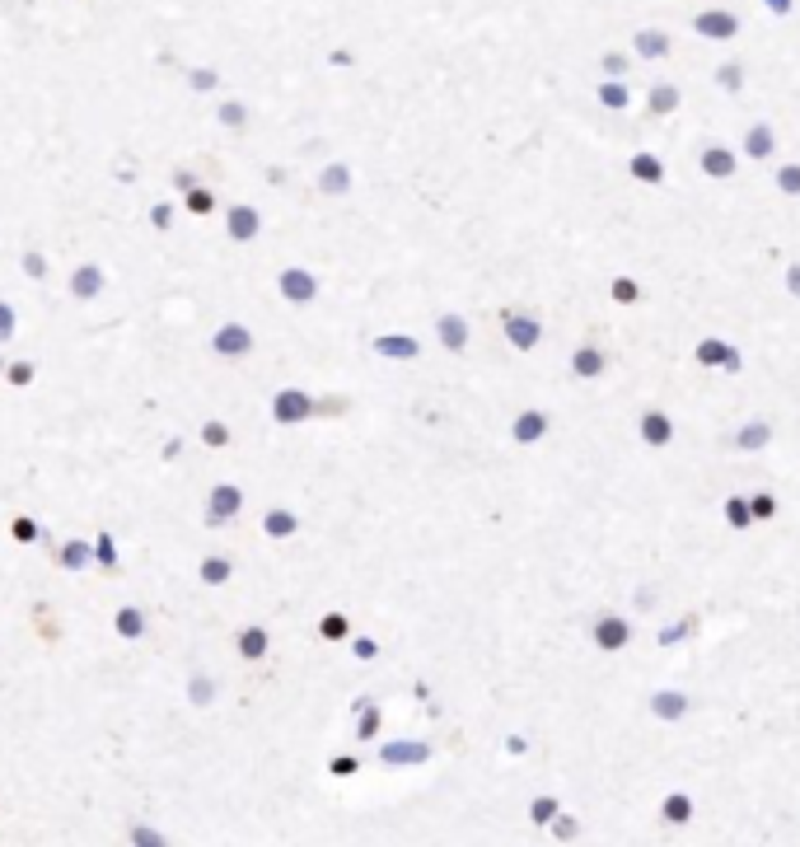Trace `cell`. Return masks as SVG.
<instances>
[{"mask_svg":"<svg viewBox=\"0 0 800 847\" xmlns=\"http://www.w3.org/2000/svg\"><path fill=\"white\" fill-rule=\"evenodd\" d=\"M609 365H613V356L604 352L599 342H581L576 352H571V375H576V379H604V375H609Z\"/></svg>","mask_w":800,"mask_h":847,"instance_id":"obj_11","label":"cell"},{"mask_svg":"<svg viewBox=\"0 0 800 847\" xmlns=\"http://www.w3.org/2000/svg\"><path fill=\"white\" fill-rule=\"evenodd\" d=\"M693 361L702 365V370H726V375H740V370H744L740 346H730L726 338H702V342H693Z\"/></svg>","mask_w":800,"mask_h":847,"instance_id":"obj_5","label":"cell"},{"mask_svg":"<svg viewBox=\"0 0 800 847\" xmlns=\"http://www.w3.org/2000/svg\"><path fill=\"white\" fill-rule=\"evenodd\" d=\"M14 333H19V314H14L10 300H0V346H10Z\"/></svg>","mask_w":800,"mask_h":847,"instance_id":"obj_51","label":"cell"},{"mask_svg":"<svg viewBox=\"0 0 800 847\" xmlns=\"http://www.w3.org/2000/svg\"><path fill=\"white\" fill-rule=\"evenodd\" d=\"M351 656H356V660H365V665H370V660L380 656V641H374V637H351Z\"/></svg>","mask_w":800,"mask_h":847,"instance_id":"obj_56","label":"cell"},{"mask_svg":"<svg viewBox=\"0 0 800 847\" xmlns=\"http://www.w3.org/2000/svg\"><path fill=\"white\" fill-rule=\"evenodd\" d=\"M127 847H132V843H127Z\"/></svg>","mask_w":800,"mask_h":847,"instance_id":"obj_63","label":"cell"},{"mask_svg":"<svg viewBox=\"0 0 800 847\" xmlns=\"http://www.w3.org/2000/svg\"><path fill=\"white\" fill-rule=\"evenodd\" d=\"M183 80L192 94H216L220 89V71L216 66H183Z\"/></svg>","mask_w":800,"mask_h":847,"instance_id":"obj_32","label":"cell"},{"mask_svg":"<svg viewBox=\"0 0 800 847\" xmlns=\"http://www.w3.org/2000/svg\"><path fill=\"white\" fill-rule=\"evenodd\" d=\"M192 188H202V178L192 169H173V192H192Z\"/></svg>","mask_w":800,"mask_h":847,"instance_id":"obj_57","label":"cell"},{"mask_svg":"<svg viewBox=\"0 0 800 847\" xmlns=\"http://www.w3.org/2000/svg\"><path fill=\"white\" fill-rule=\"evenodd\" d=\"M328 61H333V66H351V61H356V57H351V52H347V47H337V52H333V57H328Z\"/></svg>","mask_w":800,"mask_h":847,"instance_id":"obj_61","label":"cell"},{"mask_svg":"<svg viewBox=\"0 0 800 847\" xmlns=\"http://www.w3.org/2000/svg\"><path fill=\"white\" fill-rule=\"evenodd\" d=\"M712 80H716V89L740 94V89H744V66H740V61H721V66L712 71Z\"/></svg>","mask_w":800,"mask_h":847,"instance_id":"obj_38","label":"cell"},{"mask_svg":"<svg viewBox=\"0 0 800 847\" xmlns=\"http://www.w3.org/2000/svg\"><path fill=\"white\" fill-rule=\"evenodd\" d=\"M319 276L309 272V268H281L276 272V295H281L286 305H296V309H309V305H319Z\"/></svg>","mask_w":800,"mask_h":847,"instance_id":"obj_2","label":"cell"},{"mask_svg":"<svg viewBox=\"0 0 800 847\" xmlns=\"http://www.w3.org/2000/svg\"><path fill=\"white\" fill-rule=\"evenodd\" d=\"M374 735H380V707H361V711H356V740H374Z\"/></svg>","mask_w":800,"mask_h":847,"instance_id":"obj_47","label":"cell"},{"mask_svg":"<svg viewBox=\"0 0 800 847\" xmlns=\"http://www.w3.org/2000/svg\"><path fill=\"white\" fill-rule=\"evenodd\" d=\"M211 703H216V679L206 670L188 674V707H211Z\"/></svg>","mask_w":800,"mask_h":847,"instance_id":"obj_33","label":"cell"},{"mask_svg":"<svg viewBox=\"0 0 800 847\" xmlns=\"http://www.w3.org/2000/svg\"><path fill=\"white\" fill-rule=\"evenodd\" d=\"M57 567L61 571H89L94 567V539H66L57 548Z\"/></svg>","mask_w":800,"mask_h":847,"instance_id":"obj_26","label":"cell"},{"mask_svg":"<svg viewBox=\"0 0 800 847\" xmlns=\"http://www.w3.org/2000/svg\"><path fill=\"white\" fill-rule=\"evenodd\" d=\"M665 820H669V824H688V820H693V801H688L683 791L665 796Z\"/></svg>","mask_w":800,"mask_h":847,"instance_id":"obj_43","label":"cell"},{"mask_svg":"<svg viewBox=\"0 0 800 847\" xmlns=\"http://www.w3.org/2000/svg\"><path fill=\"white\" fill-rule=\"evenodd\" d=\"M693 633H697V618H693V613H683L679 623L660 627V633H656V641H660V646H679L683 637H693Z\"/></svg>","mask_w":800,"mask_h":847,"instance_id":"obj_42","label":"cell"},{"mask_svg":"<svg viewBox=\"0 0 800 847\" xmlns=\"http://www.w3.org/2000/svg\"><path fill=\"white\" fill-rule=\"evenodd\" d=\"M253 346H258V338L243 319H225L216 333H211V352L220 361H243V356H253Z\"/></svg>","mask_w":800,"mask_h":847,"instance_id":"obj_3","label":"cell"},{"mask_svg":"<svg viewBox=\"0 0 800 847\" xmlns=\"http://www.w3.org/2000/svg\"><path fill=\"white\" fill-rule=\"evenodd\" d=\"M314 188H319L323 197H351V188H356V174H351V164H342V159L323 164Z\"/></svg>","mask_w":800,"mask_h":847,"instance_id":"obj_21","label":"cell"},{"mask_svg":"<svg viewBox=\"0 0 800 847\" xmlns=\"http://www.w3.org/2000/svg\"><path fill=\"white\" fill-rule=\"evenodd\" d=\"M178 450H183V440L169 436V440H165V459H178Z\"/></svg>","mask_w":800,"mask_h":847,"instance_id":"obj_62","label":"cell"},{"mask_svg":"<svg viewBox=\"0 0 800 847\" xmlns=\"http://www.w3.org/2000/svg\"><path fill=\"white\" fill-rule=\"evenodd\" d=\"M267 412H272V426H309L314 422V393L309 389H276Z\"/></svg>","mask_w":800,"mask_h":847,"instance_id":"obj_1","label":"cell"},{"mask_svg":"<svg viewBox=\"0 0 800 847\" xmlns=\"http://www.w3.org/2000/svg\"><path fill=\"white\" fill-rule=\"evenodd\" d=\"M501 333L515 352H534V346L543 342V319L529 309H501Z\"/></svg>","mask_w":800,"mask_h":847,"instance_id":"obj_4","label":"cell"},{"mask_svg":"<svg viewBox=\"0 0 800 847\" xmlns=\"http://www.w3.org/2000/svg\"><path fill=\"white\" fill-rule=\"evenodd\" d=\"M599 66H604V80H627L632 57H627V52H604V57H599Z\"/></svg>","mask_w":800,"mask_h":847,"instance_id":"obj_50","label":"cell"},{"mask_svg":"<svg viewBox=\"0 0 800 847\" xmlns=\"http://www.w3.org/2000/svg\"><path fill=\"white\" fill-rule=\"evenodd\" d=\"M173 202H155L150 206V229H159V235H169V229H173Z\"/></svg>","mask_w":800,"mask_h":847,"instance_id":"obj_53","label":"cell"},{"mask_svg":"<svg viewBox=\"0 0 800 847\" xmlns=\"http://www.w3.org/2000/svg\"><path fill=\"white\" fill-rule=\"evenodd\" d=\"M183 206L192 215H216V192H211V188H192V192H183Z\"/></svg>","mask_w":800,"mask_h":847,"instance_id":"obj_44","label":"cell"},{"mask_svg":"<svg viewBox=\"0 0 800 847\" xmlns=\"http://www.w3.org/2000/svg\"><path fill=\"white\" fill-rule=\"evenodd\" d=\"M10 539L14 543H47V529L34 520V515H14V520H10Z\"/></svg>","mask_w":800,"mask_h":847,"instance_id":"obj_36","label":"cell"},{"mask_svg":"<svg viewBox=\"0 0 800 847\" xmlns=\"http://www.w3.org/2000/svg\"><path fill=\"white\" fill-rule=\"evenodd\" d=\"M118 567H122V553H118V539L108 534H94V571H104V576H118Z\"/></svg>","mask_w":800,"mask_h":847,"instance_id":"obj_30","label":"cell"},{"mask_svg":"<svg viewBox=\"0 0 800 847\" xmlns=\"http://www.w3.org/2000/svg\"><path fill=\"white\" fill-rule=\"evenodd\" d=\"M749 515H754V525H763V520H773V515H777V496L773 492H754V496H749Z\"/></svg>","mask_w":800,"mask_h":847,"instance_id":"obj_46","label":"cell"},{"mask_svg":"<svg viewBox=\"0 0 800 847\" xmlns=\"http://www.w3.org/2000/svg\"><path fill=\"white\" fill-rule=\"evenodd\" d=\"M773 422L767 417H754V422H744V426H735V436H730V450L735 455H758V450H767L773 445Z\"/></svg>","mask_w":800,"mask_h":847,"instance_id":"obj_13","label":"cell"},{"mask_svg":"<svg viewBox=\"0 0 800 847\" xmlns=\"http://www.w3.org/2000/svg\"><path fill=\"white\" fill-rule=\"evenodd\" d=\"M679 104H683V89L669 85V80H660V85L646 89V113H650V118H674Z\"/></svg>","mask_w":800,"mask_h":847,"instance_id":"obj_25","label":"cell"},{"mask_svg":"<svg viewBox=\"0 0 800 847\" xmlns=\"http://www.w3.org/2000/svg\"><path fill=\"white\" fill-rule=\"evenodd\" d=\"M296 534H300L296 506H267L263 510V539H296Z\"/></svg>","mask_w":800,"mask_h":847,"instance_id":"obj_20","label":"cell"},{"mask_svg":"<svg viewBox=\"0 0 800 847\" xmlns=\"http://www.w3.org/2000/svg\"><path fill=\"white\" fill-rule=\"evenodd\" d=\"M632 52L646 57V61H660V57L674 52V38H669L665 28H636L632 33Z\"/></svg>","mask_w":800,"mask_h":847,"instance_id":"obj_24","label":"cell"},{"mask_svg":"<svg viewBox=\"0 0 800 847\" xmlns=\"http://www.w3.org/2000/svg\"><path fill=\"white\" fill-rule=\"evenodd\" d=\"M636 431H642V445H650V450H669V445H674V417L660 408H646Z\"/></svg>","mask_w":800,"mask_h":847,"instance_id":"obj_14","label":"cell"},{"mask_svg":"<svg viewBox=\"0 0 800 847\" xmlns=\"http://www.w3.org/2000/svg\"><path fill=\"white\" fill-rule=\"evenodd\" d=\"M693 33L697 38H707V43H730V38H740V14H730V10H697L693 14Z\"/></svg>","mask_w":800,"mask_h":847,"instance_id":"obj_9","label":"cell"},{"mask_svg":"<svg viewBox=\"0 0 800 847\" xmlns=\"http://www.w3.org/2000/svg\"><path fill=\"white\" fill-rule=\"evenodd\" d=\"M263 235V206L253 202H230L225 206V239L230 244H253Z\"/></svg>","mask_w":800,"mask_h":847,"instance_id":"obj_6","label":"cell"},{"mask_svg":"<svg viewBox=\"0 0 800 847\" xmlns=\"http://www.w3.org/2000/svg\"><path fill=\"white\" fill-rule=\"evenodd\" d=\"M763 10L773 14V19H787V14L796 10V0H763Z\"/></svg>","mask_w":800,"mask_h":847,"instance_id":"obj_58","label":"cell"},{"mask_svg":"<svg viewBox=\"0 0 800 847\" xmlns=\"http://www.w3.org/2000/svg\"><path fill=\"white\" fill-rule=\"evenodd\" d=\"M468 338H473V328L464 314H435V342L445 346L450 356H464L468 352Z\"/></svg>","mask_w":800,"mask_h":847,"instance_id":"obj_12","label":"cell"},{"mask_svg":"<svg viewBox=\"0 0 800 847\" xmlns=\"http://www.w3.org/2000/svg\"><path fill=\"white\" fill-rule=\"evenodd\" d=\"M112 633H118L122 641H141V637H150V613L136 609V604H122L118 613H112Z\"/></svg>","mask_w":800,"mask_h":847,"instance_id":"obj_22","label":"cell"},{"mask_svg":"<svg viewBox=\"0 0 800 847\" xmlns=\"http://www.w3.org/2000/svg\"><path fill=\"white\" fill-rule=\"evenodd\" d=\"M342 412H347V398H319L314 393V422L319 417H342Z\"/></svg>","mask_w":800,"mask_h":847,"instance_id":"obj_55","label":"cell"},{"mask_svg":"<svg viewBox=\"0 0 800 847\" xmlns=\"http://www.w3.org/2000/svg\"><path fill=\"white\" fill-rule=\"evenodd\" d=\"M370 352L374 356H384V361H417L421 356V342L412 333H380L370 342Z\"/></svg>","mask_w":800,"mask_h":847,"instance_id":"obj_19","label":"cell"},{"mask_svg":"<svg viewBox=\"0 0 800 847\" xmlns=\"http://www.w3.org/2000/svg\"><path fill=\"white\" fill-rule=\"evenodd\" d=\"M0 375H5L10 389H28L38 379V361H5V370H0Z\"/></svg>","mask_w":800,"mask_h":847,"instance_id":"obj_37","label":"cell"},{"mask_svg":"<svg viewBox=\"0 0 800 847\" xmlns=\"http://www.w3.org/2000/svg\"><path fill=\"white\" fill-rule=\"evenodd\" d=\"M697 169L707 174V178H716V183H726V178H735V169H740V159H735V151H730V145L712 141V145H702V151H697Z\"/></svg>","mask_w":800,"mask_h":847,"instance_id":"obj_15","label":"cell"},{"mask_svg":"<svg viewBox=\"0 0 800 847\" xmlns=\"http://www.w3.org/2000/svg\"><path fill=\"white\" fill-rule=\"evenodd\" d=\"M216 118H220V127H230V131H249V122H253V108L243 104V98H220Z\"/></svg>","mask_w":800,"mask_h":847,"instance_id":"obj_31","label":"cell"},{"mask_svg":"<svg viewBox=\"0 0 800 847\" xmlns=\"http://www.w3.org/2000/svg\"><path fill=\"white\" fill-rule=\"evenodd\" d=\"M777 192L781 197H800V164H777Z\"/></svg>","mask_w":800,"mask_h":847,"instance_id":"obj_48","label":"cell"},{"mask_svg":"<svg viewBox=\"0 0 800 847\" xmlns=\"http://www.w3.org/2000/svg\"><path fill=\"white\" fill-rule=\"evenodd\" d=\"M590 637L599 651H623V646L632 641V623L623 618V613H599L595 627H590Z\"/></svg>","mask_w":800,"mask_h":847,"instance_id":"obj_10","label":"cell"},{"mask_svg":"<svg viewBox=\"0 0 800 847\" xmlns=\"http://www.w3.org/2000/svg\"><path fill=\"white\" fill-rule=\"evenodd\" d=\"M197 436H202V445H206V450H225V445L235 440V431L225 426L220 417H211V422H202V431H197Z\"/></svg>","mask_w":800,"mask_h":847,"instance_id":"obj_41","label":"cell"},{"mask_svg":"<svg viewBox=\"0 0 800 847\" xmlns=\"http://www.w3.org/2000/svg\"><path fill=\"white\" fill-rule=\"evenodd\" d=\"M744 155L758 159V164L777 155V131H773V122H749V127H744Z\"/></svg>","mask_w":800,"mask_h":847,"instance_id":"obj_23","label":"cell"},{"mask_svg":"<svg viewBox=\"0 0 800 847\" xmlns=\"http://www.w3.org/2000/svg\"><path fill=\"white\" fill-rule=\"evenodd\" d=\"M19 272L28 281H47V258L38 253V248H24V253H19Z\"/></svg>","mask_w":800,"mask_h":847,"instance_id":"obj_49","label":"cell"},{"mask_svg":"<svg viewBox=\"0 0 800 847\" xmlns=\"http://www.w3.org/2000/svg\"><path fill=\"white\" fill-rule=\"evenodd\" d=\"M243 510V487L239 483H216L206 492V529H220V525H230L235 515Z\"/></svg>","mask_w":800,"mask_h":847,"instance_id":"obj_8","label":"cell"},{"mask_svg":"<svg viewBox=\"0 0 800 847\" xmlns=\"http://www.w3.org/2000/svg\"><path fill=\"white\" fill-rule=\"evenodd\" d=\"M688 707H693V703H688L679 688H656V697H650V711H656L660 721H669V726L688 717Z\"/></svg>","mask_w":800,"mask_h":847,"instance_id":"obj_28","label":"cell"},{"mask_svg":"<svg viewBox=\"0 0 800 847\" xmlns=\"http://www.w3.org/2000/svg\"><path fill=\"white\" fill-rule=\"evenodd\" d=\"M721 515H726V525H730V529H740V534H744V529H754V515H749V496H726V501H721Z\"/></svg>","mask_w":800,"mask_h":847,"instance_id":"obj_34","label":"cell"},{"mask_svg":"<svg viewBox=\"0 0 800 847\" xmlns=\"http://www.w3.org/2000/svg\"><path fill=\"white\" fill-rule=\"evenodd\" d=\"M127 843L132 847H173L159 828H150V824H132V834H127Z\"/></svg>","mask_w":800,"mask_h":847,"instance_id":"obj_45","label":"cell"},{"mask_svg":"<svg viewBox=\"0 0 800 847\" xmlns=\"http://www.w3.org/2000/svg\"><path fill=\"white\" fill-rule=\"evenodd\" d=\"M627 174H632L636 183H650V188H660V183H665V159H660L656 151H636V155L627 159Z\"/></svg>","mask_w":800,"mask_h":847,"instance_id":"obj_29","label":"cell"},{"mask_svg":"<svg viewBox=\"0 0 800 847\" xmlns=\"http://www.w3.org/2000/svg\"><path fill=\"white\" fill-rule=\"evenodd\" d=\"M787 295H796V300H800V262H791V268H787Z\"/></svg>","mask_w":800,"mask_h":847,"instance_id":"obj_60","label":"cell"},{"mask_svg":"<svg viewBox=\"0 0 800 847\" xmlns=\"http://www.w3.org/2000/svg\"><path fill=\"white\" fill-rule=\"evenodd\" d=\"M104 291H108V268H104V262H80V268L71 272V281H66V295L75 305L104 300Z\"/></svg>","mask_w":800,"mask_h":847,"instance_id":"obj_7","label":"cell"},{"mask_svg":"<svg viewBox=\"0 0 800 847\" xmlns=\"http://www.w3.org/2000/svg\"><path fill=\"white\" fill-rule=\"evenodd\" d=\"M197 580H202V586H211V590L230 586V580H235V562L225 557V553H206V557L197 562Z\"/></svg>","mask_w":800,"mask_h":847,"instance_id":"obj_27","label":"cell"},{"mask_svg":"<svg viewBox=\"0 0 800 847\" xmlns=\"http://www.w3.org/2000/svg\"><path fill=\"white\" fill-rule=\"evenodd\" d=\"M431 758V744L427 740H394L380 750V763L384 768H417V763Z\"/></svg>","mask_w":800,"mask_h":847,"instance_id":"obj_16","label":"cell"},{"mask_svg":"<svg viewBox=\"0 0 800 847\" xmlns=\"http://www.w3.org/2000/svg\"><path fill=\"white\" fill-rule=\"evenodd\" d=\"M328 773H333V777H356V773H361V758H356V754H333V758H328Z\"/></svg>","mask_w":800,"mask_h":847,"instance_id":"obj_54","label":"cell"},{"mask_svg":"<svg viewBox=\"0 0 800 847\" xmlns=\"http://www.w3.org/2000/svg\"><path fill=\"white\" fill-rule=\"evenodd\" d=\"M552 834H558L562 843H566V838H576V820H571V815H558V820H552Z\"/></svg>","mask_w":800,"mask_h":847,"instance_id":"obj_59","label":"cell"},{"mask_svg":"<svg viewBox=\"0 0 800 847\" xmlns=\"http://www.w3.org/2000/svg\"><path fill=\"white\" fill-rule=\"evenodd\" d=\"M235 651H239V660H249V665H258L267 651H272V633L263 623H243L239 633H235Z\"/></svg>","mask_w":800,"mask_h":847,"instance_id":"obj_18","label":"cell"},{"mask_svg":"<svg viewBox=\"0 0 800 847\" xmlns=\"http://www.w3.org/2000/svg\"><path fill=\"white\" fill-rule=\"evenodd\" d=\"M548 426H552V417L543 408H525V412H515V422H511V440L515 445H538L548 436Z\"/></svg>","mask_w":800,"mask_h":847,"instance_id":"obj_17","label":"cell"},{"mask_svg":"<svg viewBox=\"0 0 800 847\" xmlns=\"http://www.w3.org/2000/svg\"><path fill=\"white\" fill-rule=\"evenodd\" d=\"M319 637L323 641H347L351 637V618H347V613H323V618H319Z\"/></svg>","mask_w":800,"mask_h":847,"instance_id":"obj_40","label":"cell"},{"mask_svg":"<svg viewBox=\"0 0 800 847\" xmlns=\"http://www.w3.org/2000/svg\"><path fill=\"white\" fill-rule=\"evenodd\" d=\"M558 815H562V805L552 801V796H538V801L529 805V820H534V824H552Z\"/></svg>","mask_w":800,"mask_h":847,"instance_id":"obj_52","label":"cell"},{"mask_svg":"<svg viewBox=\"0 0 800 847\" xmlns=\"http://www.w3.org/2000/svg\"><path fill=\"white\" fill-rule=\"evenodd\" d=\"M642 281H636V276H613L609 281V300L613 305H642Z\"/></svg>","mask_w":800,"mask_h":847,"instance_id":"obj_35","label":"cell"},{"mask_svg":"<svg viewBox=\"0 0 800 847\" xmlns=\"http://www.w3.org/2000/svg\"><path fill=\"white\" fill-rule=\"evenodd\" d=\"M599 104L613 108V113H623L632 104V89L623 85V80H604V85H599Z\"/></svg>","mask_w":800,"mask_h":847,"instance_id":"obj_39","label":"cell"}]
</instances>
